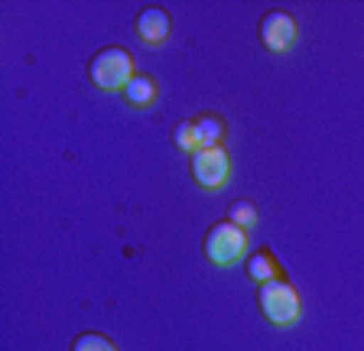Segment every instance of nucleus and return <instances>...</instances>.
<instances>
[{
	"instance_id": "obj_1",
	"label": "nucleus",
	"mask_w": 364,
	"mask_h": 351,
	"mask_svg": "<svg viewBox=\"0 0 364 351\" xmlns=\"http://www.w3.org/2000/svg\"><path fill=\"white\" fill-rule=\"evenodd\" d=\"M134 65H136V62H134V55H130L127 49L105 46V49H98V53L91 55L88 78H91V85H95V88H101V92H124V88H127V82L136 75Z\"/></svg>"
},
{
	"instance_id": "obj_2",
	"label": "nucleus",
	"mask_w": 364,
	"mask_h": 351,
	"mask_svg": "<svg viewBox=\"0 0 364 351\" xmlns=\"http://www.w3.org/2000/svg\"><path fill=\"white\" fill-rule=\"evenodd\" d=\"M257 306H260V313H264V319L277 328L293 325V322L299 319V313H303L299 290H296L289 280H283V276H277V280H270V283H260Z\"/></svg>"
},
{
	"instance_id": "obj_3",
	"label": "nucleus",
	"mask_w": 364,
	"mask_h": 351,
	"mask_svg": "<svg viewBox=\"0 0 364 351\" xmlns=\"http://www.w3.org/2000/svg\"><path fill=\"white\" fill-rule=\"evenodd\" d=\"M247 247H250L247 231L231 225L228 218L212 225V228L205 231V241H202L205 257L212 260L215 267H231V264H237L241 257H247Z\"/></svg>"
},
{
	"instance_id": "obj_4",
	"label": "nucleus",
	"mask_w": 364,
	"mask_h": 351,
	"mask_svg": "<svg viewBox=\"0 0 364 351\" xmlns=\"http://www.w3.org/2000/svg\"><path fill=\"white\" fill-rule=\"evenodd\" d=\"M189 173L202 189H221L231 176V160L225 146H198L189 156Z\"/></svg>"
},
{
	"instance_id": "obj_5",
	"label": "nucleus",
	"mask_w": 364,
	"mask_h": 351,
	"mask_svg": "<svg viewBox=\"0 0 364 351\" xmlns=\"http://www.w3.org/2000/svg\"><path fill=\"white\" fill-rule=\"evenodd\" d=\"M257 36H260V46L267 53H287V49L296 46V36H299V26H296V16L289 10H270L264 14L257 26Z\"/></svg>"
},
{
	"instance_id": "obj_6",
	"label": "nucleus",
	"mask_w": 364,
	"mask_h": 351,
	"mask_svg": "<svg viewBox=\"0 0 364 351\" xmlns=\"http://www.w3.org/2000/svg\"><path fill=\"white\" fill-rule=\"evenodd\" d=\"M173 30V20H169L166 7H144L136 14V36L144 39L146 46H163Z\"/></svg>"
},
{
	"instance_id": "obj_7",
	"label": "nucleus",
	"mask_w": 364,
	"mask_h": 351,
	"mask_svg": "<svg viewBox=\"0 0 364 351\" xmlns=\"http://www.w3.org/2000/svg\"><path fill=\"white\" fill-rule=\"evenodd\" d=\"M124 104L134 107V111H144V107H153L159 101V82L146 72H136L134 78L127 82V88L121 92Z\"/></svg>"
},
{
	"instance_id": "obj_8",
	"label": "nucleus",
	"mask_w": 364,
	"mask_h": 351,
	"mask_svg": "<svg viewBox=\"0 0 364 351\" xmlns=\"http://www.w3.org/2000/svg\"><path fill=\"white\" fill-rule=\"evenodd\" d=\"M244 274L260 286V283L277 280V276H280V267H277V260H273V254L267 251V247H257V251H250L247 260H244Z\"/></svg>"
},
{
	"instance_id": "obj_9",
	"label": "nucleus",
	"mask_w": 364,
	"mask_h": 351,
	"mask_svg": "<svg viewBox=\"0 0 364 351\" xmlns=\"http://www.w3.org/2000/svg\"><path fill=\"white\" fill-rule=\"evenodd\" d=\"M196 130H198V140L202 146H221L228 137V127L218 114H198L196 117Z\"/></svg>"
},
{
	"instance_id": "obj_10",
	"label": "nucleus",
	"mask_w": 364,
	"mask_h": 351,
	"mask_svg": "<svg viewBox=\"0 0 364 351\" xmlns=\"http://www.w3.org/2000/svg\"><path fill=\"white\" fill-rule=\"evenodd\" d=\"M173 144H176V150H182V153H196L198 146H202V140H198V130H196V121H179L173 127Z\"/></svg>"
},
{
	"instance_id": "obj_11",
	"label": "nucleus",
	"mask_w": 364,
	"mask_h": 351,
	"mask_svg": "<svg viewBox=\"0 0 364 351\" xmlns=\"http://www.w3.org/2000/svg\"><path fill=\"white\" fill-rule=\"evenodd\" d=\"M228 222L247 231L250 225H257V205L247 202V199H235L231 205H228Z\"/></svg>"
},
{
	"instance_id": "obj_12",
	"label": "nucleus",
	"mask_w": 364,
	"mask_h": 351,
	"mask_svg": "<svg viewBox=\"0 0 364 351\" xmlns=\"http://www.w3.org/2000/svg\"><path fill=\"white\" fill-rule=\"evenodd\" d=\"M68 351H117V345L107 335H98V332H82V335L72 338Z\"/></svg>"
}]
</instances>
